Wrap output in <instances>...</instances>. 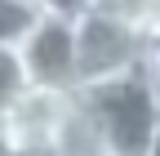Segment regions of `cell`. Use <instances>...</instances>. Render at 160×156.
Instances as JSON below:
<instances>
[{
    "label": "cell",
    "mask_w": 160,
    "mask_h": 156,
    "mask_svg": "<svg viewBox=\"0 0 160 156\" xmlns=\"http://www.w3.org/2000/svg\"><path fill=\"white\" fill-rule=\"evenodd\" d=\"M76 58H80V89H93V85H107L116 76L147 67L151 40L129 31L116 18L89 9L76 18Z\"/></svg>",
    "instance_id": "7a4b0ae2"
},
{
    "label": "cell",
    "mask_w": 160,
    "mask_h": 156,
    "mask_svg": "<svg viewBox=\"0 0 160 156\" xmlns=\"http://www.w3.org/2000/svg\"><path fill=\"white\" fill-rule=\"evenodd\" d=\"M31 85L40 89H80V58H76V18L45 13L31 36L18 45Z\"/></svg>",
    "instance_id": "3957f363"
},
{
    "label": "cell",
    "mask_w": 160,
    "mask_h": 156,
    "mask_svg": "<svg viewBox=\"0 0 160 156\" xmlns=\"http://www.w3.org/2000/svg\"><path fill=\"white\" fill-rule=\"evenodd\" d=\"M93 9L116 18V23H125L129 31L147 36L156 45V36H160V0H93Z\"/></svg>",
    "instance_id": "8992f818"
},
{
    "label": "cell",
    "mask_w": 160,
    "mask_h": 156,
    "mask_svg": "<svg viewBox=\"0 0 160 156\" xmlns=\"http://www.w3.org/2000/svg\"><path fill=\"white\" fill-rule=\"evenodd\" d=\"M40 18V0H0V45H22Z\"/></svg>",
    "instance_id": "52a82bcc"
},
{
    "label": "cell",
    "mask_w": 160,
    "mask_h": 156,
    "mask_svg": "<svg viewBox=\"0 0 160 156\" xmlns=\"http://www.w3.org/2000/svg\"><path fill=\"white\" fill-rule=\"evenodd\" d=\"M0 156H53V152H13V147H0Z\"/></svg>",
    "instance_id": "8fae6325"
},
{
    "label": "cell",
    "mask_w": 160,
    "mask_h": 156,
    "mask_svg": "<svg viewBox=\"0 0 160 156\" xmlns=\"http://www.w3.org/2000/svg\"><path fill=\"white\" fill-rule=\"evenodd\" d=\"M147 156H160V125H156V138H151V152Z\"/></svg>",
    "instance_id": "7c38bea8"
},
{
    "label": "cell",
    "mask_w": 160,
    "mask_h": 156,
    "mask_svg": "<svg viewBox=\"0 0 160 156\" xmlns=\"http://www.w3.org/2000/svg\"><path fill=\"white\" fill-rule=\"evenodd\" d=\"M147 71H151V81L160 89V45H151V58H147Z\"/></svg>",
    "instance_id": "30bf717a"
},
{
    "label": "cell",
    "mask_w": 160,
    "mask_h": 156,
    "mask_svg": "<svg viewBox=\"0 0 160 156\" xmlns=\"http://www.w3.org/2000/svg\"><path fill=\"white\" fill-rule=\"evenodd\" d=\"M156 45H160V36H156Z\"/></svg>",
    "instance_id": "4fadbf2b"
},
{
    "label": "cell",
    "mask_w": 160,
    "mask_h": 156,
    "mask_svg": "<svg viewBox=\"0 0 160 156\" xmlns=\"http://www.w3.org/2000/svg\"><path fill=\"white\" fill-rule=\"evenodd\" d=\"M40 9L45 13H62V18H80L93 9V0H40Z\"/></svg>",
    "instance_id": "9c48e42d"
},
{
    "label": "cell",
    "mask_w": 160,
    "mask_h": 156,
    "mask_svg": "<svg viewBox=\"0 0 160 156\" xmlns=\"http://www.w3.org/2000/svg\"><path fill=\"white\" fill-rule=\"evenodd\" d=\"M53 156H111V152H107V138H102V129H98L93 112L85 107V98H80V94H76V103H71V112H67L62 129H58Z\"/></svg>",
    "instance_id": "5b68a950"
},
{
    "label": "cell",
    "mask_w": 160,
    "mask_h": 156,
    "mask_svg": "<svg viewBox=\"0 0 160 156\" xmlns=\"http://www.w3.org/2000/svg\"><path fill=\"white\" fill-rule=\"evenodd\" d=\"M31 89V76H27V63L18 45H0V121L9 116V107Z\"/></svg>",
    "instance_id": "ba28073f"
},
{
    "label": "cell",
    "mask_w": 160,
    "mask_h": 156,
    "mask_svg": "<svg viewBox=\"0 0 160 156\" xmlns=\"http://www.w3.org/2000/svg\"><path fill=\"white\" fill-rule=\"evenodd\" d=\"M76 94L71 89H40V85H31L22 98L9 107V116L0 121V147H13V152H53L58 129H62Z\"/></svg>",
    "instance_id": "277c9868"
},
{
    "label": "cell",
    "mask_w": 160,
    "mask_h": 156,
    "mask_svg": "<svg viewBox=\"0 0 160 156\" xmlns=\"http://www.w3.org/2000/svg\"><path fill=\"white\" fill-rule=\"evenodd\" d=\"M80 98L93 112L111 156H147L151 152L156 125H160V89H156L147 67L116 76L107 85L80 89Z\"/></svg>",
    "instance_id": "6da1fadb"
}]
</instances>
